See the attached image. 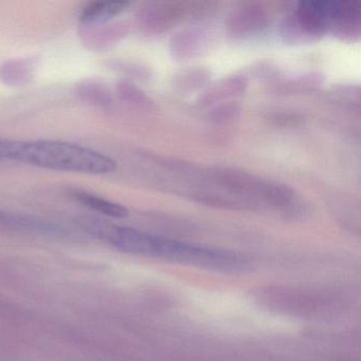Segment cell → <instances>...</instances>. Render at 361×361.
Instances as JSON below:
<instances>
[{
	"label": "cell",
	"mask_w": 361,
	"mask_h": 361,
	"mask_svg": "<svg viewBox=\"0 0 361 361\" xmlns=\"http://www.w3.org/2000/svg\"><path fill=\"white\" fill-rule=\"evenodd\" d=\"M0 160L20 162L60 172L105 175L117 168L115 160L90 147L51 140H13L0 137Z\"/></svg>",
	"instance_id": "obj_1"
},
{
	"label": "cell",
	"mask_w": 361,
	"mask_h": 361,
	"mask_svg": "<svg viewBox=\"0 0 361 361\" xmlns=\"http://www.w3.org/2000/svg\"><path fill=\"white\" fill-rule=\"evenodd\" d=\"M152 257L224 274L245 272L250 264L238 253L156 236Z\"/></svg>",
	"instance_id": "obj_2"
},
{
	"label": "cell",
	"mask_w": 361,
	"mask_h": 361,
	"mask_svg": "<svg viewBox=\"0 0 361 361\" xmlns=\"http://www.w3.org/2000/svg\"><path fill=\"white\" fill-rule=\"evenodd\" d=\"M329 32L342 41H357L361 33V5L358 1H329Z\"/></svg>",
	"instance_id": "obj_3"
},
{
	"label": "cell",
	"mask_w": 361,
	"mask_h": 361,
	"mask_svg": "<svg viewBox=\"0 0 361 361\" xmlns=\"http://www.w3.org/2000/svg\"><path fill=\"white\" fill-rule=\"evenodd\" d=\"M293 16L314 41L329 32V1H301Z\"/></svg>",
	"instance_id": "obj_4"
},
{
	"label": "cell",
	"mask_w": 361,
	"mask_h": 361,
	"mask_svg": "<svg viewBox=\"0 0 361 361\" xmlns=\"http://www.w3.org/2000/svg\"><path fill=\"white\" fill-rule=\"evenodd\" d=\"M269 24V16L261 5L245 4L234 10L228 20V29L233 35H248L263 30Z\"/></svg>",
	"instance_id": "obj_5"
},
{
	"label": "cell",
	"mask_w": 361,
	"mask_h": 361,
	"mask_svg": "<svg viewBox=\"0 0 361 361\" xmlns=\"http://www.w3.org/2000/svg\"><path fill=\"white\" fill-rule=\"evenodd\" d=\"M206 44L207 33L204 29L198 27L183 29L171 39V54L179 62L189 61L200 56Z\"/></svg>",
	"instance_id": "obj_6"
},
{
	"label": "cell",
	"mask_w": 361,
	"mask_h": 361,
	"mask_svg": "<svg viewBox=\"0 0 361 361\" xmlns=\"http://www.w3.org/2000/svg\"><path fill=\"white\" fill-rule=\"evenodd\" d=\"M248 87V80L244 75H231L207 88L198 98L202 106L227 102L230 99L242 96Z\"/></svg>",
	"instance_id": "obj_7"
},
{
	"label": "cell",
	"mask_w": 361,
	"mask_h": 361,
	"mask_svg": "<svg viewBox=\"0 0 361 361\" xmlns=\"http://www.w3.org/2000/svg\"><path fill=\"white\" fill-rule=\"evenodd\" d=\"M71 196L75 202L105 216L113 217V219H124L128 216V210L126 207L96 194L75 190L71 193Z\"/></svg>",
	"instance_id": "obj_8"
},
{
	"label": "cell",
	"mask_w": 361,
	"mask_h": 361,
	"mask_svg": "<svg viewBox=\"0 0 361 361\" xmlns=\"http://www.w3.org/2000/svg\"><path fill=\"white\" fill-rule=\"evenodd\" d=\"M130 4L126 1H98L86 6L82 10L80 20L85 24L102 23L111 20L128 9Z\"/></svg>",
	"instance_id": "obj_9"
},
{
	"label": "cell",
	"mask_w": 361,
	"mask_h": 361,
	"mask_svg": "<svg viewBox=\"0 0 361 361\" xmlns=\"http://www.w3.org/2000/svg\"><path fill=\"white\" fill-rule=\"evenodd\" d=\"M324 82V75L320 73H310L300 75L295 79L288 80L274 86L276 94H300L312 92L320 87Z\"/></svg>",
	"instance_id": "obj_10"
},
{
	"label": "cell",
	"mask_w": 361,
	"mask_h": 361,
	"mask_svg": "<svg viewBox=\"0 0 361 361\" xmlns=\"http://www.w3.org/2000/svg\"><path fill=\"white\" fill-rule=\"evenodd\" d=\"M280 35L284 42L291 45H301V44L314 42V39L295 22L293 16H288L286 20L281 23Z\"/></svg>",
	"instance_id": "obj_11"
},
{
	"label": "cell",
	"mask_w": 361,
	"mask_h": 361,
	"mask_svg": "<svg viewBox=\"0 0 361 361\" xmlns=\"http://www.w3.org/2000/svg\"><path fill=\"white\" fill-rule=\"evenodd\" d=\"M210 73L206 69H192L185 71L181 75H177L175 81V87L178 88L181 92H193L202 87L204 84L208 82Z\"/></svg>",
	"instance_id": "obj_12"
},
{
	"label": "cell",
	"mask_w": 361,
	"mask_h": 361,
	"mask_svg": "<svg viewBox=\"0 0 361 361\" xmlns=\"http://www.w3.org/2000/svg\"><path fill=\"white\" fill-rule=\"evenodd\" d=\"M240 103L236 101H227V102L219 103L213 107L210 113V118L212 121L216 123H228L233 121L240 117Z\"/></svg>",
	"instance_id": "obj_13"
},
{
	"label": "cell",
	"mask_w": 361,
	"mask_h": 361,
	"mask_svg": "<svg viewBox=\"0 0 361 361\" xmlns=\"http://www.w3.org/2000/svg\"><path fill=\"white\" fill-rule=\"evenodd\" d=\"M301 116L295 115V114H279L272 117V120L280 126H290V124H298L301 122Z\"/></svg>",
	"instance_id": "obj_14"
}]
</instances>
